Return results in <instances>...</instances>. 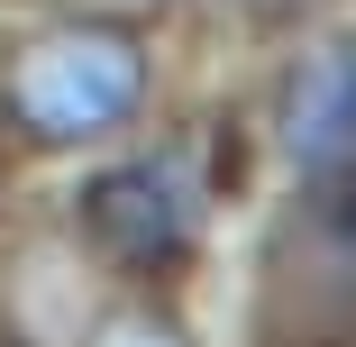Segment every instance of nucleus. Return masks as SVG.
<instances>
[{"label":"nucleus","mask_w":356,"mask_h":347,"mask_svg":"<svg viewBox=\"0 0 356 347\" xmlns=\"http://www.w3.org/2000/svg\"><path fill=\"white\" fill-rule=\"evenodd\" d=\"M147 110V46L128 28H46L0 64V119L37 147H101Z\"/></svg>","instance_id":"1"},{"label":"nucleus","mask_w":356,"mask_h":347,"mask_svg":"<svg viewBox=\"0 0 356 347\" xmlns=\"http://www.w3.org/2000/svg\"><path fill=\"white\" fill-rule=\"evenodd\" d=\"M265 302L302 338H356V165L311 174V201L274 229Z\"/></svg>","instance_id":"2"},{"label":"nucleus","mask_w":356,"mask_h":347,"mask_svg":"<svg viewBox=\"0 0 356 347\" xmlns=\"http://www.w3.org/2000/svg\"><path fill=\"white\" fill-rule=\"evenodd\" d=\"M192 238V201L174 183V165L137 156V165H110L83 183V247L119 274H165Z\"/></svg>","instance_id":"3"},{"label":"nucleus","mask_w":356,"mask_h":347,"mask_svg":"<svg viewBox=\"0 0 356 347\" xmlns=\"http://www.w3.org/2000/svg\"><path fill=\"white\" fill-rule=\"evenodd\" d=\"M274 137L302 174H338L356 165V37L347 46H320L283 74V101H274Z\"/></svg>","instance_id":"4"},{"label":"nucleus","mask_w":356,"mask_h":347,"mask_svg":"<svg viewBox=\"0 0 356 347\" xmlns=\"http://www.w3.org/2000/svg\"><path fill=\"white\" fill-rule=\"evenodd\" d=\"M92 347H192L165 311H110L101 329H92Z\"/></svg>","instance_id":"5"}]
</instances>
